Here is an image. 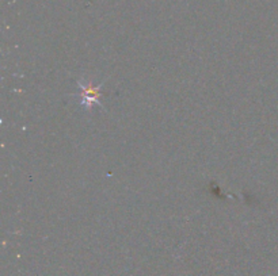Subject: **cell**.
<instances>
[{"label": "cell", "mask_w": 278, "mask_h": 276, "mask_svg": "<svg viewBox=\"0 0 278 276\" xmlns=\"http://www.w3.org/2000/svg\"><path fill=\"white\" fill-rule=\"evenodd\" d=\"M80 87L83 88V102L82 103L84 104V107L86 109H90L91 107V103L92 102H96L98 100V98L100 96L99 91H98V88L99 87H91L88 86V84H83V83H80Z\"/></svg>", "instance_id": "cell-1"}]
</instances>
